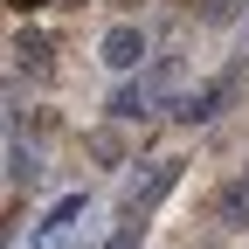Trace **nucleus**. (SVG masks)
<instances>
[{"mask_svg":"<svg viewBox=\"0 0 249 249\" xmlns=\"http://www.w3.org/2000/svg\"><path fill=\"white\" fill-rule=\"evenodd\" d=\"M35 249H97V235L83 229V194H62L49 208V222L35 229Z\"/></svg>","mask_w":249,"mask_h":249,"instance_id":"obj_1","label":"nucleus"},{"mask_svg":"<svg viewBox=\"0 0 249 249\" xmlns=\"http://www.w3.org/2000/svg\"><path fill=\"white\" fill-rule=\"evenodd\" d=\"M180 160H152L145 173H132V180H124V214H145V208H160L166 194H173V187H180Z\"/></svg>","mask_w":249,"mask_h":249,"instance_id":"obj_2","label":"nucleus"},{"mask_svg":"<svg viewBox=\"0 0 249 249\" xmlns=\"http://www.w3.org/2000/svg\"><path fill=\"white\" fill-rule=\"evenodd\" d=\"M235 83H242V76L229 70V76H214V83H201V90H180V97H173V124H208L214 111L235 97Z\"/></svg>","mask_w":249,"mask_h":249,"instance_id":"obj_3","label":"nucleus"},{"mask_svg":"<svg viewBox=\"0 0 249 249\" xmlns=\"http://www.w3.org/2000/svg\"><path fill=\"white\" fill-rule=\"evenodd\" d=\"M97 55H104V70H139L145 62V28L139 21H118V28H104V42H97Z\"/></svg>","mask_w":249,"mask_h":249,"instance_id":"obj_4","label":"nucleus"},{"mask_svg":"<svg viewBox=\"0 0 249 249\" xmlns=\"http://www.w3.org/2000/svg\"><path fill=\"white\" fill-rule=\"evenodd\" d=\"M214 222L222 229H249V180H229L222 194H214Z\"/></svg>","mask_w":249,"mask_h":249,"instance_id":"obj_5","label":"nucleus"},{"mask_svg":"<svg viewBox=\"0 0 249 249\" xmlns=\"http://www.w3.org/2000/svg\"><path fill=\"white\" fill-rule=\"evenodd\" d=\"M152 104H160V97H152V83L139 76V83H124L118 97H111V118H118V124H132V118H145Z\"/></svg>","mask_w":249,"mask_h":249,"instance_id":"obj_6","label":"nucleus"},{"mask_svg":"<svg viewBox=\"0 0 249 249\" xmlns=\"http://www.w3.org/2000/svg\"><path fill=\"white\" fill-rule=\"evenodd\" d=\"M83 152L104 160V166H124V132L118 124H97V132H83Z\"/></svg>","mask_w":249,"mask_h":249,"instance_id":"obj_7","label":"nucleus"},{"mask_svg":"<svg viewBox=\"0 0 249 249\" xmlns=\"http://www.w3.org/2000/svg\"><path fill=\"white\" fill-rule=\"evenodd\" d=\"M14 62H21V70H35V76H49V42L35 35V28H21V35H14Z\"/></svg>","mask_w":249,"mask_h":249,"instance_id":"obj_8","label":"nucleus"},{"mask_svg":"<svg viewBox=\"0 0 249 249\" xmlns=\"http://www.w3.org/2000/svg\"><path fill=\"white\" fill-rule=\"evenodd\" d=\"M180 76H187V62H180V55H160V62H152V70H145V83H152V97H173V90H180Z\"/></svg>","mask_w":249,"mask_h":249,"instance_id":"obj_9","label":"nucleus"},{"mask_svg":"<svg viewBox=\"0 0 249 249\" xmlns=\"http://www.w3.org/2000/svg\"><path fill=\"white\" fill-rule=\"evenodd\" d=\"M35 173H42V160H35V152H28L21 139H7V180L21 187V180H35Z\"/></svg>","mask_w":249,"mask_h":249,"instance_id":"obj_10","label":"nucleus"},{"mask_svg":"<svg viewBox=\"0 0 249 249\" xmlns=\"http://www.w3.org/2000/svg\"><path fill=\"white\" fill-rule=\"evenodd\" d=\"M139 235H145V222H139V214H124V222L111 229V242H104V249H139Z\"/></svg>","mask_w":249,"mask_h":249,"instance_id":"obj_11","label":"nucleus"},{"mask_svg":"<svg viewBox=\"0 0 249 249\" xmlns=\"http://www.w3.org/2000/svg\"><path fill=\"white\" fill-rule=\"evenodd\" d=\"M7 7H14V14H42L49 0H7Z\"/></svg>","mask_w":249,"mask_h":249,"instance_id":"obj_12","label":"nucleus"},{"mask_svg":"<svg viewBox=\"0 0 249 249\" xmlns=\"http://www.w3.org/2000/svg\"><path fill=\"white\" fill-rule=\"evenodd\" d=\"M111 7H118V14H132V7H139V0H111Z\"/></svg>","mask_w":249,"mask_h":249,"instance_id":"obj_13","label":"nucleus"}]
</instances>
